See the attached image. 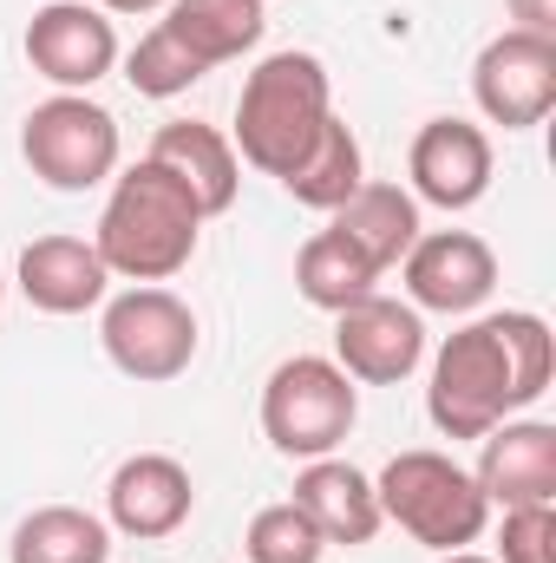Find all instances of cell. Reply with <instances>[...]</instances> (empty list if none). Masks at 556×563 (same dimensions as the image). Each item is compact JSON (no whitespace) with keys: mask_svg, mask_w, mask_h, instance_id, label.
Listing matches in <instances>:
<instances>
[{"mask_svg":"<svg viewBox=\"0 0 556 563\" xmlns=\"http://www.w3.org/2000/svg\"><path fill=\"white\" fill-rule=\"evenodd\" d=\"M551 374L556 341L544 314H531V308L485 314V321L445 334V347L432 354L425 413L445 439H485L491 426H504L531 400H544Z\"/></svg>","mask_w":556,"mask_h":563,"instance_id":"1","label":"cell"},{"mask_svg":"<svg viewBox=\"0 0 556 563\" xmlns=\"http://www.w3.org/2000/svg\"><path fill=\"white\" fill-rule=\"evenodd\" d=\"M203 210L197 197L164 170L138 157L132 170L112 177V197L99 210V230H92V250L112 276L125 282H170L190 269L197 243H203Z\"/></svg>","mask_w":556,"mask_h":563,"instance_id":"2","label":"cell"},{"mask_svg":"<svg viewBox=\"0 0 556 563\" xmlns=\"http://www.w3.org/2000/svg\"><path fill=\"white\" fill-rule=\"evenodd\" d=\"M334 119V79L314 53H269L249 79H243V99H236V157L263 177H288L308 144L321 139V125Z\"/></svg>","mask_w":556,"mask_h":563,"instance_id":"3","label":"cell"},{"mask_svg":"<svg viewBox=\"0 0 556 563\" xmlns=\"http://www.w3.org/2000/svg\"><path fill=\"white\" fill-rule=\"evenodd\" d=\"M380 492V518L400 525L413 544H425L432 558L445 551H471L491 525V505L478 492V478L452 459V452H432V445H413V452H393L374 478Z\"/></svg>","mask_w":556,"mask_h":563,"instance_id":"4","label":"cell"},{"mask_svg":"<svg viewBox=\"0 0 556 563\" xmlns=\"http://www.w3.org/2000/svg\"><path fill=\"white\" fill-rule=\"evenodd\" d=\"M360 420V387L321 361V354H294L281 361L263 387V432L281 459H327L347 445V432Z\"/></svg>","mask_w":556,"mask_h":563,"instance_id":"5","label":"cell"},{"mask_svg":"<svg viewBox=\"0 0 556 563\" xmlns=\"http://www.w3.org/2000/svg\"><path fill=\"white\" fill-rule=\"evenodd\" d=\"M99 341H105V361H112L125 380L164 387V380L190 374L203 328H197V308H190L184 295H170L164 282H132L125 295L105 301Z\"/></svg>","mask_w":556,"mask_h":563,"instance_id":"6","label":"cell"},{"mask_svg":"<svg viewBox=\"0 0 556 563\" xmlns=\"http://www.w3.org/2000/svg\"><path fill=\"white\" fill-rule=\"evenodd\" d=\"M119 119L86 92H53L20 125V157L46 190H99L119 177Z\"/></svg>","mask_w":556,"mask_h":563,"instance_id":"7","label":"cell"},{"mask_svg":"<svg viewBox=\"0 0 556 563\" xmlns=\"http://www.w3.org/2000/svg\"><path fill=\"white\" fill-rule=\"evenodd\" d=\"M471 99L504 132L544 125L556 106V40L551 33H524V26L485 40V53L471 66Z\"/></svg>","mask_w":556,"mask_h":563,"instance_id":"8","label":"cell"},{"mask_svg":"<svg viewBox=\"0 0 556 563\" xmlns=\"http://www.w3.org/2000/svg\"><path fill=\"white\" fill-rule=\"evenodd\" d=\"M419 361H425V321L413 301L367 295L334 314V367L354 387H400L413 380Z\"/></svg>","mask_w":556,"mask_h":563,"instance_id":"9","label":"cell"},{"mask_svg":"<svg viewBox=\"0 0 556 563\" xmlns=\"http://www.w3.org/2000/svg\"><path fill=\"white\" fill-rule=\"evenodd\" d=\"M26 66L53 79L59 92H92L119 66V33L86 0H46L26 20Z\"/></svg>","mask_w":556,"mask_h":563,"instance_id":"10","label":"cell"},{"mask_svg":"<svg viewBox=\"0 0 556 563\" xmlns=\"http://www.w3.org/2000/svg\"><path fill=\"white\" fill-rule=\"evenodd\" d=\"M400 282L413 295V308H432V314H471L491 301L498 288V256L485 236L471 230H432L419 236L400 263Z\"/></svg>","mask_w":556,"mask_h":563,"instance_id":"11","label":"cell"},{"mask_svg":"<svg viewBox=\"0 0 556 563\" xmlns=\"http://www.w3.org/2000/svg\"><path fill=\"white\" fill-rule=\"evenodd\" d=\"M197 511V478L184 459L170 452H132L112 485H105V518L112 531L138 538V544H157V538H177Z\"/></svg>","mask_w":556,"mask_h":563,"instance_id":"12","label":"cell"},{"mask_svg":"<svg viewBox=\"0 0 556 563\" xmlns=\"http://www.w3.org/2000/svg\"><path fill=\"white\" fill-rule=\"evenodd\" d=\"M413 197L438 210H471L491 190V139L471 119H425L413 139Z\"/></svg>","mask_w":556,"mask_h":563,"instance_id":"13","label":"cell"},{"mask_svg":"<svg viewBox=\"0 0 556 563\" xmlns=\"http://www.w3.org/2000/svg\"><path fill=\"white\" fill-rule=\"evenodd\" d=\"M478 492L498 511L518 505H556V426L551 420H504L478 439Z\"/></svg>","mask_w":556,"mask_h":563,"instance_id":"14","label":"cell"},{"mask_svg":"<svg viewBox=\"0 0 556 563\" xmlns=\"http://www.w3.org/2000/svg\"><path fill=\"white\" fill-rule=\"evenodd\" d=\"M294 505L308 511V525L327 538V544H374L380 538V492H374V478L360 472V465H347V459H308L301 472H294Z\"/></svg>","mask_w":556,"mask_h":563,"instance_id":"15","label":"cell"},{"mask_svg":"<svg viewBox=\"0 0 556 563\" xmlns=\"http://www.w3.org/2000/svg\"><path fill=\"white\" fill-rule=\"evenodd\" d=\"M151 164H164V170L197 197L203 217H223V210L236 203V190H243V157H236L230 132H216V125H203V119H170V125H157Z\"/></svg>","mask_w":556,"mask_h":563,"instance_id":"16","label":"cell"},{"mask_svg":"<svg viewBox=\"0 0 556 563\" xmlns=\"http://www.w3.org/2000/svg\"><path fill=\"white\" fill-rule=\"evenodd\" d=\"M105 288H112V269L86 236H40L20 250V295L40 314H86L105 301Z\"/></svg>","mask_w":556,"mask_h":563,"instance_id":"17","label":"cell"},{"mask_svg":"<svg viewBox=\"0 0 556 563\" xmlns=\"http://www.w3.org/2000/svg\"><path fill=\"white\" fill-rule=\"evenodd\" d=\"M157 26H164L203 73H216V66L256 53V40H263L269 20H263V0H170Z\"/></svg>","mask_w":556,"mask_h":563,"instance_id":"18","label":"cell"},{"mask_svg":"<svg viewBox=\"0 0 556 563\" xmlns=\"http://www.w3.org/2000/svg\"><path fill=\"white\" fill-rule=\"evenodd\" d=\"M327 230H341L380 276L387 269H400L407 263V250H413L419 236V197L413 190H400V184H360L341 210H334V223Z\"/></svg>","mask_w":556,"mask_h":563,"instance_id":"19","label":"cell"},{"mask_svg":"<svg viewBox=\"0 0 556 563\" xmlns=\"http://www.w3.org/2000/svg\"><path fill=\"white\" fill-rule=\"evenodd\" d=\"M294 288H301V301H308V308L341 314V308H354V301L380 295V269H374V263H367L341 230H314V236L301 243V256H294Z\"/></svg>","mask_w":556,"mask_h":563,"instance_id":"20","label":"cell"},{"mask_svg":"<svg viewBox=\"0 0 556 563\" xmlns=\"http://www.w3.org/2000/svg\"><path fill=\"white\" fill-rule=\"evenodd\" d=\"M112 558V525L79 511V505H40L13 525L7 563H105Z\"/></svg>","mask_w":556,"mask_h":563,"instance_id":"21","label":"cell"},{"mask_svg":"<svg viewBox=\"0 0 556 563\" xmlns=\"http://www.w3.org/2000/svg\"><path fill=\"white\" fill-rule=\"evenodd\" d=\"M360 184H367V157H360V139L347 132V119H327L321 139L308 144V157L281 177V190H288L294 203L321 210V217H334Z\"/></svg>","mask_w":556,"mask_h":563,"instance_id":"22","label":"cell"},{"mask_svg":"<svg viewBox=\"0 0 556 563\" xmlns=\"http://www.w3.org/2000/svg\"><path fill=\"white\" fill-rule=\"evenodd\" d=\"M321 551H327V538L308 525V511L294 498L263 505L249 518V531H243V558L249 563H321Z\"/></svg>","mask_w":556,"mask_h":563,"instance_id":"23","label":"cell"},{"mask_svg":"<svg viewBox=\"0 0 556 563\" xmlns=\"http://www.w3.org/2000/svg\"><path fill=\"white\" fill-rule=\"evenodd\" d=\"M125 79H132V92H138V99H177V92H190V86H197V79H210V73H203V66H197V59H190L164 26H151L138 46L125 53Z\"/></svg>","mask_w":556,"mask_h":563,"instance_id":"24","label":"cell"},{"mask_svg":"<svg viewBox=\"0 0 556 563\" xmlns=\"http://www.w3.org/2000/svg\"><path fill=\"white\" fill-rule=\"evenodd\" d=\"M498 563H556V505H518L498 525Z\"/></svg>","mask_w":556,"mask_h":563,"instance_id":"25","label":"cell"},{"mask_svg":"<svg viewBox=\"0 0 556 563\" xmlns=\"http://www.w3.org/2000/svg\"><path fill=\"white\" fill-rule=\"evenodd\" d=\"M504 7H511V20L524 33H551L556 40V0H504Z\"/></svg>","mask_w":556,"mask_h":563,"instance_id":"26","label":"cell"},{"mask_svg":"<svg viewBox=\"0 0 556 563\" xmlns=\"http://www.w3.org/2000/svg\"><path fill=\"white\" fill-rule=\"evenodd\" d=\"M99 13H164L170 0H92Z\"/></svg>","mask_w":556,"mask_h":563,"instance_id":"27","label":"cell"},{"mask_svg":"<svg viewBox=\"0 0 556 563\" xmlns=\"http://www.w3.org/2000/svg\"><path fill=\"white\" fill-rule=\"evenodd\" d=\"M438 563H498V558H478V551H445Z\"/></svg>","mask_w":556,"mask_h":563,"instance_id":"28","label":"cell"},{"mask_svg":"<svg viewBox=\"0 0 556 563\" xmlns=\"http://www.w3.org/2000/svg\"><path fill=\"white\" fill-rule=\"evenodd\" d=\"M0 295H7V269H0Z\"/></svg>","mask_w":556,"mask_h":563,"instance_id":"29","label":"cell"}]
</instances>
